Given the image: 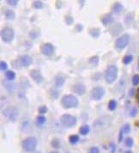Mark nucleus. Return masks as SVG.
Masks as SVG:
<instances>
[{
    "instance_id": "f257e3e1",
    "label": "nucleus",
    "mask_w": 139,
    "mask_h": 153,
    "mask_svg": "<svg viewBox=\"0 0 139 153\" xmlns=\"http://www.w3.org/2000/svg\"><path fill=\"white\" fill-rule=\"evenodd\" d=\"M119 74V69L115 65H110L105 70V79L107 84H113L118 78Z\"/></svg>"
},
{
    "instance_id": "f03ea898",
    "label": "nucleus",
    "mask_w": 139,
    "mask_h": 153,
    "mask_svg": "<svg viewBox=\"0 0 139 153\" xmlns=\"http://www.w3.org/2000/svg\"><path fill=\"white\" fill-rule=\"evenodd\" d=\"M61 105L64 109H72L78 106V99L73 95H64L61 99Z\"/></svg>"
},
{
    "instance_id": "7ed1b4c3",
    "label": "nucleus",
    "mask_w": 139,
    "mask_h": 153,
    "mask_svg": "<svg viewBox=\"0 0 139 153\" xmlns=\"http://www.w3.org/2000/svg\"><path fill=\"white\" fill-rule=\"evenodd\" d=\"M3 114L4 115V117L8 120L15 122L18 119V117H19L20 112L17 108L14 107V106H10V107H7L3 111Z\"/></svg>"
},
{
    "instance_id": "20e7f679",
    "label": "nucleus",
    "mask_w": 139,
    "mask_h": 153,
    "mask_svg": "<svg viewBox=\"0 0 139 153\" xmlns=\"http://www.w3.org/2000/svg\"><path fill=\"white\" fill-rule=\"evenodd\" d=\"M38 141L35 137H28L21 142V146L23 150L27 152H33L35 151Z\"/></svg>"
},
{
    "instance_id": "39448f33",
    "label": "nucleus",
    "mask_w": 139,
    "mask_h": 153,
    "mask_svg": "<svg viewBox=\"0 0 139 153\" xmlns=\"http://www.w3.org/2000/svg\"><path fill=\"white\" fill-rule=\"evenodd\" d=\"M15 37V31L10 27H4L1 30V38L4 42L10 43Z\"/></svg>"
},
{
    "instance_id": "423d86ee",
    "label": "nucleus",
    "mask_w": 139,
    "mask_h": 153,
    "mask_svg": "<svg viewBox=\"0 0 139 153\" xmlns=\"http://www.w3.org/2000/svg\"><path fill=\"white\" fill-rule=\"evenodd\" d=\"M60 121L64 127H73L77 124V118L73 115H70L68 114H64L61 115Z\"/></svg>"
},
{
    "instance_id": "0eeeda50",
    "label": "nucleus",
    "mask_w": 139,
    "mask_h": 153,
    "mask_svg": "<svg viewBox=\"0 0 139 153\" xmlns=\"http://www.w3.org/2000/svg\"><path fill=\"white\" fill-rule=\"evenodd\" d=\"M130 42V35L128 34H124V35L119 36L115 41V47L119 50H122L128 46Z\"/></svg>"
},
{
    "instance_id": "6e6552de",
    "label": "nucleus",
    "mask_w": 139,
    "mask_h": 153,
    "mask_svg": "<svg viewBox=\"0 0 139 153\" xmlns=\"http://www.w3.org/2000/svg\"><path fill=\"white\" fill-rule=\"evenodd\" d=\"M106 94V90L102 87H95L90 92V99L93 101H100Z\"/></svg>"
},
{
    "instance_id": "1a4fd4ad",
    "label": "nucleus",
    "mask_w": 139,
    "mask_h": 153,
    "mask_svg": "<svg viewBox=\"0 0 139 153\" xmlns=\"http://www.w3.org/2000/svg\"><path fill=\"white\" fill-rule=\"evenodd\" d=\"M40 52L45 56H51L54 52V46L51 43H44L40 46Z\"/></svg>"
},
{
    "instance_id": "9d476101",
    "label": "nucleus",
    "mask_w": 139,
    "mask_h": 153,
    "mask_svg": "<svg viewBox=\"0 0 139 153\" xmlns=\"http://www.w3.org/2000/svg\"><path fill=\"white\" fill-rule=\"evenodd\" d=\"M17 61L20 66H22V67H28L32 64V62H33V59H32V57L30 55L24 54V55H21V57H19Z\"/></svg>"
},
{
    "instance_id": "9b49d317",
    "label": "nucleus",
    "mask_w": 139,
    "mask_h": 153,
    "mask_svg": "<svg viewBox=\"0 0 139 153\" xmlns=\"http://www.w3.org/2000/svg\"><path fill=\"white\" fill-rule=\"evenodd\" d=\"M30 77L31 78L35 81V83L37 84H40L44 81V77H43L42 74L40 73V71L37 69H33L30 71V73H29Z\"/></svg>"
},
{
    "instance_id": "f8f14e48",
    "label": "nucleus",
    "mask_w": 139,
    "mask_h": 153,
    "mask_svg": "<svg viewBox=\"0 0 139 153\" xmlns=\"http://www.w3.org/2000/svg\"><path fill=\"white\" fill-rule=\"evenodd\" d=\"M71 90L72 92L78 95V96H83L86 93V87L82 84H76L71 88Z\"/></svg>"
},
{
    "instance_id": "ddd939ff",
    "label": "nucleus",
    "mask_w": 139,
    "mask_h": 153,
    "mask_svg": "<svg viewBox=\"0 0 139 153\" xmlns=\"http://www.w3.org/2000/svg\"><path fill=\"white\" fill-rule=\"evenodd\" d=\"M64 83H65V77L62 75H58L54 78V84L58 88H61L64 84Z\"/></svg>"
},
{
    "instance_id": "4468645a",
    "label": "nucleus",
    "mask_w": 139,
    "mask_h": 153,
    "mask_svg": "<svg viewBox=\"0 0 139 153\" xmlns=\"http://www.w3.org/2000/svg\"><path fill=\"white\" fill-rule=\"evenodd\" d=\"M101 22L104 26H107V25L112 24L114 22V18H113L112 14H106L101 18Z\"/></svg>"
},
{
    "instance_id": "2eb2a0df",
    "label": "nucleus",
    "mask_w": 139,
    "mask_h": 153,
    "mask_svg": "<svg viewBox=\"0 0 139 153\" xmlns=\"http://www.w3.org/2000/svg\"><path fill=\"white\" fill-rule=\"evenodd\" d=\"M4 17L7 20H14L16 18V13L12 10H6L4 11Z\"/></svg>"
},
{
    "instance_id": "dca6fc26",
    "label": "nucleus",
    "mask_w": 139,
    "mask_h": 153,
    "mask_svg": "<svg viewBox=\"0 0 139 153\" xmlns=\"http://www.w3.org/2000/svg\"><path fill=\"white\" fill-rule=\"evenodd\" d=\"M123 10V5L120 3H115L113 6V11L115 14H119Z\"/></svg>"
},
{
    "instance_id": "f3484780",
    "label": "nucleus",
    "mask_w": 139,
    "mask_h": 153,
    "mask_svg": "<svg viewBox=\"0 0 139 153\" xmlns=\"http://www.w3.org/2000/svg\"><path fill=\"white\" fill-rule=\"evenodd\" d=\"M89 34L93 38H98L100 35V30L98 28H91L89 30Z\"/></svg>"
},
{
    "instance_id": "a211bd4d",
    "label": "nucleus",
    "mask_w": 139,
    "mask_h": 153,
    "mask_svg": "<svg viewBox=\"0 0 139 153\" xmlns=\"http://www.w3.org/2000/svg\"><path fill=\"white\" fill-rule=\"evenodd\" d=\"M5 77L8 79L9 81H13L16 78V73L13 71H7L5 72Z\"/></svg>"
},
{
    "instance_id": "6ab92c4d",
    "label": "nucleus",
    "mask_w": 139,
    "mask_h": 153,
    "mask_svg": "<svg viewBox=\"0 0 139 153\" xmlns=\"http://www.w3.org/2000/svg\"><path fill=\"white\" fill-rule=\"evenodd\" d=\"M79 132H80V133L82 135H87L90 132V127L88 125H83L80 127Z\"/></svg>"
},
{
    "instance_id": "aec40b11",
    "label": "nucleus",
    "mask_w": 139,
    "mask_h": 153,
    "mask_svg": "<svg viewBox=\"0 0 139 153\" xmlns=\"http://www.w3.org/2000/svg\"><path fill=\"white\" fill-rule=\"evenodd\" d=\"M46 117L43 116V115H40V116H38L37 119H36V123H37L38 126H43L46 123Z\"/></svg>"
},
{
    "instance_id": "412c9836",
    "label": "nucleus",
    "mask_w": 139,
    "mask_h": 153,
    "mask_svg": "<svg viewBox=\"0 0 139 153\" xmlns=\"http://www.w3.org/2000/svg\"><path fill=\"white\" fill-rule=\"evenodd\" d=\"M69 141L71 145H76L79 142V136L78 135H70L69 137Z\"/></svg>"
},
{
    "instance_id": "4be33fe9",
    "label": "nucleus",
    "mask_w": 139,
    "mask_h": 153,
    "mask_svg": "<svg viewBox=\"0 0 139 153\" xmlns=\"http://www.w3.org/2000/svg\"><path fill=\"white\" fill-rule=\"evenodd\" d=\"M117 108V102L115 100H111L108 103V109L110 111H114Z\"/></svg>"
},
{
    "instance_id": "5701e85b",
    "label": "nucleus",
    "mask_w": 139,
    "mask_h": 153,
    "mask_svg": "<svg viewBox=\"0 0 139 153\" xmlns=\"http://www.w3.org/2000/svg\"><path fill=\"white\" fill-rule=\"evenodd\" d=\"M133 60V56L132 55H126L123 59V63L124 65H129L130 63H131Z\"/></svg>"
},
{
    "instance_id": "b1692460",
    "label": "nucleus",
    "mask_w": 139,
    "mask_h": 153,
    "mask_svg": "<svg viewBox=\"0 0 139 153\" xmlns=\"http://www.w3.org/2000/svg\"><path fill=\"white\" fill-rule=\"evenodd\" d=\"M89 62L91 63L92 65H94L95 66H97L99 64V57L98 56H94L91 57L89 59Z\"/></svg>"
},
{
    "instance_id": "393cba45",
    "label": "nucleus",
    "mask_w": 139,
    "mask_h": 153,
    "mask_svg": "<svg viewBox=\"0 0 139 153\" xmlns=\"http://www.w3.org/2000/svg\"><path fill=\"white\" fill-rule=\"evenodd\" d=\"M33 7L35 9H42L43 8V3L41 1H35L33 2Z\"/></svg>"
},
{
    "instance_id": "a878e982",
    "label": "nucleus",
    "mask_w": 139,
    "mask_h": 153,
    "mask_svg": "<svg viewBox=\"0 0 139 153\" xmlns=\"http://www.w3.org/2000/svg\"><path fill=\"white\" fill-rule=\"evenodd\" d=\"M121 129H122V131H123L124 133H129V132H131V126H130V124L126 123V124H124V125L123 126V127Z\"/></svg>"
},
{
    "instance_id": "bb28decb",
    "label": "nucleus",
    "mask_w": 139,
    "mask_h": 153,
    "mask_svg": "<svg viewBox=\"0 0 139 153\" xmlns=\"http://www.w3.org/2000/svg\"><path fill=\"white\" fill-rule=\"evenodd\" d=\"M132 84L134 86H137L139 84V75L136 74L132 77Z\"/></svg>"
},
{
    "instance_id": "cd10ccee",
    "label": "nucleus",
    "mask_w": 139,
    "mask_h": 153,
    "mask_svg": "<svg viewBox=\"0 0 139 153\" xmlns=\"http://www.w3.org/2000/svg\"><path fill=\"white\" fill-rule=\"evenodd\" d=\"M0 69H1L2 71H5L7 69H8V65H7L6 62L4 61H1L0 63Z\"/></svg>"
},
{
    "instance_id": "c85d7f7f",
    "label": "nucleus",
    "mask_w": 139,
    "mask_h": 153,
    "mask_svg": "<svg viewBox=\"0 0 139 153\" xmlns=\"http://www.w3.org/2000/svg\"><path fill=\"white\" fill-rule=\"evenodd\" d=\"M125 145L129 148H131L133 145V139L131 138H127L125 139Z\"/></svg>"
},
{
    "instance_id": "c756f323",
    "label": "nucleus",
    "mask_w": 139,
    "mask_h": 153,
    "mask_svg": "<svg viewBox=\"0 0 139 153\" xmlns=\"http://www.w3.org/2000/svg\"><path fill=\"white\" fill-rule=\"evenodd\" d=\"M138 114V109L136 107H133L131 109V110L130 111V116L131 117H135Z\"/></svg>"
},
{
    "instance_id": "7c9ffc66",
    "label": "nucleus",
    "mask_w": 139,
    "mask_h": 153,
    "mask_svg": "<svg viewBox=\"0 0 139 153\" xmlns=\"http://www.w3.org/2000/svg\"><path fill=\"white\" fill-rule=\"evenodd\" d=\"M59 145H60V143H59V141L58 139H53L52 141V145L54 147V148L58 149L59 147Z\"/></svg>"
},
{
    "instance_id": "2f4dec72",
    "label": "nucleus",
    "mask_w": 139,
    "mask_h": 153,
    "mask_svg": "<svg viewBox=\"0 0 139 153\" xmlns=\"http://www.w3.org/2000/svg\"><path fill=\"white\" fill-rule=\"evenodd\" d=\"M50 95H51V96L53 97V98L57 99L58 97H59V91L55 90V89H52V90H51V93H50Z\"/></svg>"
},
{
    "instance_id": "473e14b6",
    "label": "nucleus",
    "mask_w": 139,
    "mask_h": 153,
    "mask_svg": "<svg viewBox=\"0 0 139 153\" xmlns=\"http://www.w3.org/2000/svg\"><path fill=\"white\" fill-rule=\"evenodd\" d=\"M46 111H47V108H46V106H41V107H40V109H39L40 114H46Z\"/></svg>"
},
{
    "instance_id": "72a5a7b5",
    "label": "nucleus",
    "mask_w": 139,
    "mask_h": 153,
    "mask_svg": "<svg viewBox=\"0 0 139 153\" xmlns=\"http://www.w3.org/2000/svg\"><path fill=\"white\" fill-rule=\"evenodd\" d=\"M7 3H8V4L11 5V6H17L18 1L17 0H7Z\"/></svg>"
},
{
    "instance_id": "f704fd0d",
    "label": "nucleus",
    "mask_w": 139,
    "mask_h": 153,
    "mask_svg": "<svg viewBox=\"0 0 139 153\" xmlns=\"http://www.w3.org/2000/svg\"><path fill=\"white\" fill-rule=\"evenodd\" d=\"M88 153H100V150L98 147H91Z\"/></svg>"
},
{
    "instance_id": "c9c22d12",
    "label": "nucleus",
    "mask_w": 139,
    "mask_h": 153,
    "mask_svg": "<svg viewBox=\"0 0 139 153\" xmlns=\"http://www.w3.org/2000/svg\"><path fill=\"white\" fill-rule=\"evenodd\" d=\"M73 18H72L71 17H65V22L66 23H67L68 25H70L72 22H73Z\"/></svg>"
},
{
    "instance_id": "e433bc0d",
    "label": "nucleus",
    "mask_w": 139,
    "mask_h": 153,
    "mask_svg": "<svg viewBox=\"0 0 139 153\" xmlns=\"http://www.w3.org/2000/svg\"><path fill=\"white\" fill-rule=\"evenodd\" d=\"M110 146H111V153H114L116 152V145H115V144L111 143L110 144Z\"/></svg>"
},
{
    "instance_id": "4c0bfd02",
    "label": "nucleus",
    "mask_w": 139,
    "mask_h": 153,
    "mask_svg": "<svg viewBox=\"0 0 139 153\" xmlns=\"http://www.w3.org/2000/svg\"><path fill=\"white\" fill-rule=\"evenodd\" d=\"M123 135H124V132H123L122 129H120V131H119V142H122V140H123Z\"/></svg>"
},
{
    "instance_id": "58836bf2",
    "label": "nucleus",
    "mask_w": 139,
    "mask_h": 153,
    "mask_svg": "<svg viewBox=\"0 0 139 153\" xmlns=\"http://www.w3.org/2000/svg\"><path fill=\"white\" fill-rule=\"evenodd\" d=\"M134 89H131V90H130V96H134Z\"/></svg>"
},
{
    "instance_id": "ea45409f",
    "label": "nucleus",
    "mask_w": 139,
    "mask_h": 153,
    "mask_svg": "<svg viewBox=\"0 0 139 153\" xmlns=\"http://www.w3.org/2000/svg\"><path fill=\"white\" fill-rule=\"evenodd\" d=\"M136 97H137V100H138V102H139V89H138V90H137Z\"/></svg>"
},
{
    "instance_id": "a19ab883",
    "label": "nucleus",
    "mask_w": 139,
    "mask_h": 153,
    "mask_svg": "<svg viewBox=\"0 0 139 153\" xmlns=\"http://www.w3.org/2000/svg\"><path fill=\"white\" fill-rule=\"evenodd\" d=\"M124 153H132V152H131V151H127V152H125Z\"/></svg>"
},
{
    "instance_id": "79ce46f5",
    "label": "nucleus",
    "mask_w": 139,
    "mask_h": 153,
    "mask_svg": "<svg viewBox=\"0 0 139 153\" xmlns=\"http://www.w3.org/2000/svg\"><path fill=\"white\" fill-rule=\"evenodd\" d=\"M49 153H59L58 152H50Z\"/></svg>"
},
{
    "instance_id": "37998d69",
    "label": "nucleus",
    "mask_w": 139,
    "mask_h": 153,
    "mask_svg": "<svg viewBox=\"0 0 139 153\" xmlns=\"http://www.w3.org/2000/svg\"><path fill=\"white\" fill-rule=\"evenodd\" d=\"M138 68L139 69V59H138Z\"/></svg>"
}]
</instances>
